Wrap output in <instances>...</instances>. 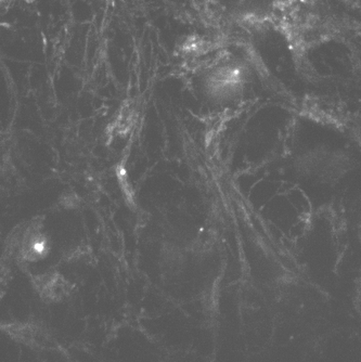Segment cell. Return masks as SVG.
<instances>
[{
    "label": "cell",
    "mask_w": 361,
    "mask_h": 362,
    "mask_svg": "<svg viewBox=\"0 0 361 362\" xmlns=\"http://www.w3.org/2000/svg\"><path fill=\"white\" fill-rule=\"evenodd\" d=\"M352 158L343 151L318 148L301 154L295 162L302 176L318 180L322 184L338 182L352 168Z\"/></svg>",
    "instance_id": "obj_1"
}]
</instances>
